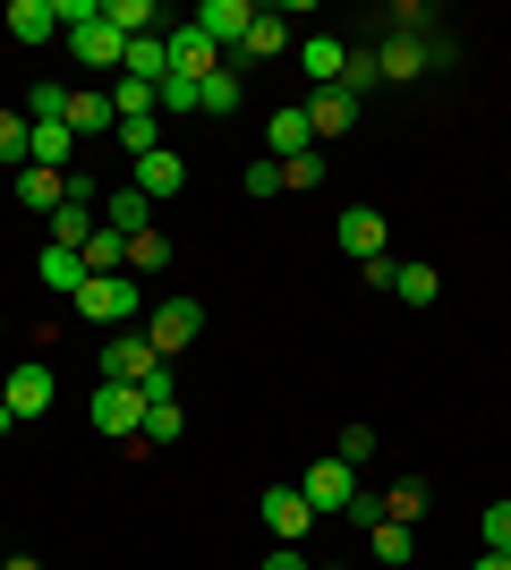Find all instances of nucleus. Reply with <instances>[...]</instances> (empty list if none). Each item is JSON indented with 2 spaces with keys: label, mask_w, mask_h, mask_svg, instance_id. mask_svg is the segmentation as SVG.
Instances as JSON below:
<instances>
[{
  "label": "nucleus",
  "mask_w": 511,
  "mask_h": 570,
  "mask_svg": "<svg viewBox=\"0 0 511 570\" xmlns=\"http://www.w3.org/2000/svg\"><path fill=\"white\" fill-rule=\"evenodd\" d=\"M146 289H137V273H86V289H77V315L86 324H111V333H137L146 324Z\"/></svg>",
  "instance_id": "1"
},
{
  "label": "nucleus",
  "mask_w": 511,
  "mask_h": 570,
  "mask_svg": "<svg viewBox=\"0 0 511 570\" xmlns=\"http://www.w3.org/2000/svg\"><path fill=\"white\" fill-rule=\"evenodd\" d=\"M86 417H95V434H146V392L137 383H95V401H86Z\"/></svg>",
  "instance_id": "2"
},
{
  "label": "nucleus",
  "mask_w": 511,
  "mask_h": 570,
  "mask_svg": "<svg viewBox=\"0 0 511 570\" xmlns=\"http://www.w3.org/2000/svg\"><path fill=\"white\" fill-rule=\"evenodd\" d=\"M298 494H307V511H316V520H324V511H350V502H358V469H350L341 452H324L316 469L298 476Z\"/></svg>",
  "instance_id": "3"
},
{
  "label": "nucleus",
  "mask_w": 511,
  "mask_h": 570,
  "mask_svg": "<svg viewBox=\"0 0 511 570\" xmlns=\"http://www.w3.org/2000/svg\"><path fill=\"white\" fill-rule=\"evenodd\" d=\"M196 333H205V307H196V298H163V307H146V341L163 357H179Z\"/></svg>",
  "instance_id": "4"
},
{
  "label": "nucleus",
  "mask_w": 511,
  "mask_h": 570,
  "mask_svg": "<svg viewBox=\"0 0 511 570\" xmlns=\"http://www.w3.org/2000/svg\"><path fill=\"white\" fill-rule=\"evenodd\" d=\"M196 35H205V43L222 51V60H230V51L247 43V26H256V0H205V9H196Z\"/></svg>",
  "instance_id": "5"
},
{
  "label": "nucleus",
  "mask_w": 511,
  "mask_h": 570,
  "mask_svg": "<svg viewBox=\"0 0 511 570\" xmlns=\"http://www.w3.org/2000/svg\"><path fill=\"white\" fill-rule=\"evenodd\" d=\"M256 511H265L273 546H298V537L316 528V511H307V494H298V485H265V494H256Z\"/></svg>",
  "instance_id": "6"
},
{
  "label": "nucleus",
  "mask_w": 511,
  "mask_h": 570,
  "mask_svg": "<svg viewBox=\"0 0 511 570\" xmlns=\"http://www.w3.org/2000/svg\"><path fill=\"white\" fill-rule=\"evenodd\" d=\"M154 366H163V350H154L146 333H111L102 341V383H146Z\"/></svg>",
  "instance_id": "7"
},
{
  "label": "nucleus",
  "mask_w": 511,
  "mask_h": 570,
  "mask_svg": "<svg viewBox=\"0 0 511 570\" xmlns=\"http://www.w3.org/2000/svg\"><path fill=\"white\" fill-rule=\"evenodd\" d=\"M333 238H341V256H358V264H375V256H384V238H392V222L375 214V205H350V214L333 222Z\"/></svg>",
  "instance_id": "8"
},
{
  "label": "nucleus",
  "mask_w": 511,
  "mask_h": 570,
  "mask_svg": "<svg viewBox=\"0 0 511 570\" xmlns=\"http://www.w3.org/2000/svg\"><path fill=\"white\" fill-rule=\"evenodd\" d=\"M298 111H307V128H316V145H333V137H350V128H358L366 102H350L341 86H324V95H307Z\"/></svg>",
  "instance_id": "9"
},
{
  "label": "nucleus",
  "mask_w": 511,
  "mask_h": 570,
  "mask_svg": "<svg viewBox=\"0 0 511 570\" xmlns=\"http://www.w3.org/2000/svg\"><path fill=\"white\" fill-rule=\"evenodd\" d=\"M282 51H298V35L282 18H273V9H256V26H247V43L230 51V69H256V60H282Z\"/></svg>",
  "instance_id": "10"
},
{
  "label": "nucleus",
  "mask_w": 511,
  "mask_h": 570,
  "mask_svg": "<svg viewBox=\"0 0 511 570\" xmlns=\"http://www.w3.org/2000/svg\"><path fill=\"white\" fill-rule=\"evenodd\" d=\"M298 69H307V86H341V69H350V43L341 35H298Z\"/></svg>",
  "instance_id": "11"
},
{
  "label": "nucleus",
  "mask_w": 511,
  "mask_h": 570,
  "mask_svg": "<svg viewBox=\"0 0 511 570\" xmlns=\"http://www.w3.org/2000/svg\"><path fill=\"white\" fill-rule=\"evenodd\" d=\"M69 51H77V69H120V60H128V35H120V26H77V35H69Z\"/></svg>",
  "instance_id": "12"
},
{
  "label": "nucleus",
  "mask_w": 511,
  "mask_h": 570,
  "mask_svg": "<svg viewBox=\"0 0 511 570\" xmlns=\"http://www.w3.org/2000/svg\"><path fill=\"white\" fill-rule=\"evenodd\" d=\"M222 69V51L196 35V26H170V77H188V86H205V77Z\"/></svg>",
  "instance_id": "13"
},
{
  "label": "nucleus",
  "mask_w": 511,
  "mask_h": 570,
  "mask_svg": "<svg viewBox=\"0 0 511 570\" xmlns=\"http://www.w3.org/2000/svg\"><path fill=\"white\" fill-rule=\"evenodd\" d=\"M0 401H9V417H43L51 409V366H9Z\"/></svg>",
  "instance_id": "14"
},
{
  "label": "nucleus",
  "mask_w": 511,
  "mask_h": 570,
  "mask_svg": "<svg viewBox=\"0 0 511 570\" xmlns=\"http://www.w3.org/2000/svg\"><path fill=\"white\" fill-rule=\"evenodd\" d=\"M265 145H273V163H298V154H316V128H307V111H273L265 119Z\"/></svg>",
  "instance_id": "15"
},
{
  "label": "nucleus",
  "mask_w": 511,
  "mask_h": 570,
  "mask_svg": "<svg viewBox=\"0 0 511 570\" xmlns=\"http://www.w3.org/2000/svg\"><path fill=\"white\" fill-rule=\"evenodd\" d=\"M239 102H247V69H230V60H222V69L196 86V111H205V119H230Z\"/></svg>",
  "instance_id": "16"
},
{
  "label": "nucleus",
  "mask_w": 511,
  "mask_h": 570,
  "mask_svg": "<svg viewBox=\"0 0 511 570\" xmlns=\"http://www.w3.org/2000/svg\"><path fill=\"white\" fill-rule=\"evenodd\" d=\"M102 230H120V238H137V230H154V196L146 188H111V205H102Z\"/></svg>",
  "instance_id": "17"
},
{
  "label": "nucleus",
  "mask_w": 511,
  "mask_h": 570,
  "mask_svg": "<svg viewBox=\"0 0 511 570\" xmlns=\"http://www.w3.org/2000/svg\"><path fill=\"white\" fill-rule=\"evenodd\" d=\"M35 273H43L51 298H77V289H86V256H77V247H51V238H43V256H35Z\"/></svg>",
  "instance_id": "18"
},
{
  "label": "nucleus",
  "mask_w": 511,
  "mask_h": 570,
  "mask_svg": "<svg viewBox=\"0 0 511 570\" xmlns=\"http://www.w3.org/2000/svg\"><path fill=\"white\" fill-rule=\"evenodd\" d=\"M120 77H137V86H154V95H163V77H170V35H137V43H128V60H120Z\"/></svg>",
  "instance_id": "19"
},
{
  "label": "nucleus",
  "mask_w": 511,
  "mask_h": 570,
  "mask_svg": "<svg viewBox=\"0 0 511 570\" xmlns=\"http://www.w3.org/2000/svg\"><path fill=\"white\" fill-rule=\"evenodd\" d=\"M18 205L26 214H60V205H69V170H35L26 163L18 170Z\"/></svg>",
  "instance_id": "20"
},
{
  "label": "nucleus",
  "mask_w": 511,
  "mask_h": 570,
  "mask_svg": "<svg viewBox=\"0 0 511 570\" xmlns=\"http://www.w3.org/2000/svg\"><path fill=\"white\" fill-rule=\"evenodd\" d=\"M375 69H384V86H410V77L426 69V43H417V35H384V43H375Z\"/></svg>",
  "instance_id": "21"
},
{
  "label": "nucleus",
  "mask_w": 511,
  "mask_h": 570,
  "mask_svg": "<svg viewBox=\"0 0 511 570\" xmlns=\"http://www.w3.org/2000/svg\"><path fill=\"white\" fill-rule=\"evenodd\" d=\"M128 188H146V196H179V188H188V163H179V154L163 145V154H146V163L128 170Z\"/></svg>",
  "instance_id": "22"
},
{
  "label": "nucleus",
  "mask_w": 511,
  "mask_h": 570,
  "mask_svg": "<svg viewBox=\"0 0 511 570\" xmlns=\"http://www.w3.org/2000/svg\"><path fill=\"white\" fill-rule=\"evenodd\" d=\"M111 128H120L111 95H77V86H69V137H111Z\"/></svg>",
  "instance_id": "23"
},
{
  "label": "nucleus",
  "mask_w": 511,
  "mask_h": 570,
  "mask_svg": "<svg viewBox=\"0 0 511 570\" xmlns=\"http://www.w3.org/2000/svg\"><path fill=\"white\" fill-rule=\"evenodd\" d=\"M9 35H18V43H51V35H60V9H51V0H9Z\"/></svg>",
  "instance_id": "24"
},
{
  "label": "nucleus",
  "mask_w": 511,
  "mask_h": 570,
  "mask_svg": "<svg viewBox=\"0 0 511 570\" xmlns=\"http://www.w3.org/2000/svg\"><path fill=\"white\" fill-rule=\"evenodd\" d=\"M435 264H392V298H401V307H435Z\"/></svg>",
  "instance_id": "25"
},
{
  "label": "nucleus",
  "mask_w": 511,
  "mask_h": 570,
  "mask_svg": "<svg viewBox=\"0 0 511 570\" xmlns=\"http://www.w3.org/2000/svg\"><path fill=\"white\" fill-rule=\"evenodd\" d=\"M102 26H120L128 43H137V35H154V26H163V9H154V0H102Z\"/></svg>",
  "instance_id": "26"
},
{
  "label": "nucleus",
  "mask_w": 511,
  "mask_h": 570,
  "mask_svg": "<svg viewBox=\"0 0 511 570\" xmlns=\"http://www.w3.org/2000/svg\"><path fill=\"white\" fill-rule=\"evenodd\" d=\"M111 137H120V154H128V163H146V154H163V111H146V119H120Z\"/></svg>",
  "instance_id": "27"
},
{
  "label": "nucleus",
  "mask_w": 511,
  "mask_h": 570,
  "mask_svg": "<svg viewBox=\"0 0 511 570\" xmlns=\"http://www.w3.org/2000/svg\"><path fill=\"white\" fill-rule=\"evenodd\" d=\"M95 230H102L95 205H60V214H51V247H86Z\"/></svg>",
  "instance_id": "28"
},
{
  "label": "nucleus",
  "mask_w": 511,
  "mask_h": 570,
  "mask_svg": "<svg viewBox=\"0 0 511 570\" xmlns=\"http://www.w3.org/2000/svg\"><path fill=\"white\" fill-rule=\"evenodd\" d=\"M26 137H35V119H26L18 102H0V163H18V170H26Z\"/></svg>",
  "instance_id": "29"
},
{
  "label": "nucleus",
  "mask_w": 511,
  "mask_h": 570,
  "mask_svg": "<svg viewBox=\"0 0 511 570\" xmlns=\"http://www.w3.org/2000/svg\"><path fill=\"white\" fill-rule=\"evenodd\" d=\"M163 264H170V238H163V230H137V238H128V273H137V282H146V273H163Z\"/></svg>",
  "instance_id": "30"
},
{
  "label": "nucleus",
  "mask_w": 511,
  "mask_h": 570,
  "mask_svg": "<svg viewBox=\"0 0 511 570\" xmlns=\"http://www.w3.org/2000/svg\"><path fill=\"white\" fill-rule=\"evenodd\" d=\"M375 86H384V69H375V51H350V69H341V95H350V102H366Z\"/></svg>",
  "instance_id": "31"
},
{
  "label": "nucleus",
  "mask_w": 511,
  "mask_h": 570,
  "mask_svg": "<svg viewBox=\"0 0 511 570\" xmlns=\"http://www.w3.org/2000/svg\"><path fill=\"white\" fill-rule=\"evenodd\" d=\"M366 537H375V562H392V570H401V562H410V528H401V520H384V528H366Z\"/></svg>",
  "instance_id": "32"
},
{
  "label": "nucleus",
  "mask_w": 511,
  "mask_h": 570,
  "mask_svg": "<svg viewBox=\"0 0 511 570\" xmlns=\"http://www.w3.org/2000/svg\"><path fill=\"white\" fill-rule=\"evenodd\" d=\"M417 511H426V485H417V476H401V485L384 494V520H401V528H410Z\"/></svg>",
  "instance_id": "33"
},
{
  "label": "nucleus",
  "mask_w": 511,
  "mask_h": 570,
  "mask_svg": "<svg viewBox=\"0 0 511 570\" xmlns=\"http://www.w3.org/2000/svg\"><path fill=\"white\" fill-rule=\"evenodd\" d=\"M478 537H487V553H511V502H487V520H478Z\"/></svg>",
  "instance_id": "34"
},
{
  "label": "nucleus",
  "mask_w": 511,
  "mask_h": 570,
  "mask_svg": "<svg viewBox=\"0 0 511 570\" xmlns=\"http://www.w3.org/2000/svg\"><path fill=\"white\" fill-rule=\"evenodd\" d=\"M341 460H350V469H366V460H375V426H341V443H333Z\"/></svg>",
  "instance_id": "35"
},
{
  "label": "nucleus",
  "mask_w": 511,
  "mask_h": 570,
  "mask_svg": "<svg viewBox=\"0 0 511 570\" xmlns=\"http://www.w3.org/2000/svg\"><path fill=\"white\" fill-rule=\"evenodd\" d=\"M170 434H179V401H154V409H146V434H137V443H170Z\"/></svg>",
  "instance_id": "36"
},
{
  "label": "nucleus",
  "mask_w": 511,
  "mask_h": 570,
  "mask_svg": "<svg viewBox=\"0 0 511 570\" xmlns=\"http://www.w3.org/2000/svg\"><path fill=\"white\" fill-rule=\"evenodd\" d=\"M316 179H324V145L298 154V163H282V188H316Z\"/></svg>",
  "instance_id": "37"
},
{
  "label": "nucleus",
  "mask_w": 511,
  "mask_h": 570,
  "mask_svg": "<svg viewBox=\"0 0 511 570\" xmlns=\"http://www.w3.org/2000/svg\"><path fill=\"white\" fill-rule=\"evenodd\" d=\"M247 196H256V205L282 196V163H273V154H265V163H247Z\"/></svg>",
  "instance_id": "38"
},
{
  "label": "nucleus",
  "mask_w": 511,
  "mask_h": 570,
  "mask_svg": "<svg viewBox=\"0 0 511 570\" xmlns=\"http://www.w3.org/2000/svg\"><path fill=\"white\" fill-rule=\"evenodd\" d=\"M417 43H426V69H452V60H461V43H452V35H443V26H426V35H417Z\"/></svg>",
  "instance_id": "39"
},
{
  "label": "nucleus",
  "mask_w": 511,
  "mask_h": 570,
  "mask_svg": "<svg viewBox=\"0 0 511 570\" xmlns=\"http://www.w3.org/2000/svg\"><path fill=\"white\" fill-rule=\"evenodd\" d=\"M350 520H358V528H384V494H366V485H358V502H350Z\"/></svg>",
  "instance_id": "40"
},
{
  "label": "nucleus",
  "mask_w": 511,
  "mask_h": 570,
  "mask_svg": "<svg viewBox=\"0 0 511 570\" xmlns=\"http://www.w3.org/2000/svg\"><path fill=\"white\" fill-rule=\"evenodd\" d=\"M265 570H316V562H307L298 546H273V553H265Z\"/></svg>",
  "instance_id": "41"
},
{
  "label": "nucleus",
  "mask_w": 511,
  "mask_h": 570,
  "mask_svg": "<svg viewBox=\"0 0 511 570\" xmlns=\"http://www.w3.org/2000/svg\"><path fill=\"white\" fill-rule=\"evenodd\" d=\"M469 570H511V553H487V546H478V562H469Z\"/></svg>",
  "instance_id": "42"
},
{
  "label": "nucleus",
  "mask_w": 511,
  "mask_h": 570,
  "mask_svg": "<svg viewBox=\"0 0 511 570\" xmlns=\"http://www.w3.org/2000/svg\"><path fill=\"white\" fill-rule=\"evenodd\" d=\"M0 570H43V562H35V553H0Z\"/></svg>",
  "instance_id": "43"
},
{
  "label": "nucleus",
  "mask_w": 511,
  "mask_h": 570,
  "mask_svg": "<svg viewBox=\"0 0 511 570\" xmlns=\"http://www.w3.org/2000/svg\"><path fill=\"white\" fill-rule=\"evenodd\" d=\"M9 426H18V417H9V401H0V434H9Z\"/></svg>",
  "instance_id": "44"
},
{
  "label": "nucleus",
  "mask_w": 511,
  "mask_h": 570,
  "mask_svg": "<svg viewBox=\"0 0 511 570\" xmlns=\"http://www.w3.org/2000/svg\"><path fill=\"white\" fill-rule=\"evenodd\" d=\"M0 341H9V315H0Z\"/></svg>",
  "instance_id": "45"
},
{
  "label": "nucleus",
  "mask_w": 511,
  "mask_h": 570,
  "mask_svg": "<svg viewBox=\"0 0 511 570\" xmlns=\"http://www.w3.org/2000/svg\"><path fill=\"white\" fill-rule=\"evenodd\" d=\"M324 570H341V562H324Z\"/></svg>",
  "instance_id": "46"
},
{
  "label": "nucleus",
  "mask_w": 511,
  "mask_h": 570,
  "mask_svg": "<svg viewBox=\"0 0 511 570\" xmlns=\"http://www.w3.org/2000/svg\"><path fill=\"white\" fill-rule=\"evenodd\" d=\"M503 179H511V170H503Z\"/></svg>",
  "instance_id": "47"
}]
</instances>
